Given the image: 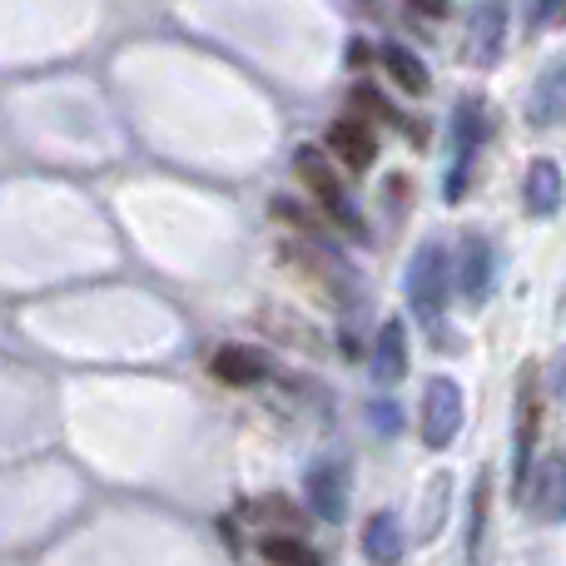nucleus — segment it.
I'll return each instance as SVG.
<instances>
[{"instance_id": "1", "label": "nucleus", "mask_w": 566, "mask_h": 566, "mask_svg": "<svg viewBox=\"0 0 566 566\" xmlns=\"http://www.w3.org/2000/svg\"><path fill=\"white\" fill-rule=\"evenodd\" d=\"M293 169H298V179L308 185V195L318 199V205L328 209L343 229H353V234H358V209H353L348 189H343L338 169L328 165V155H323V149H313V145H303L298 155H293Z\"/></svg>"}, {"instance_id": "2", "label": "nucleus", "mask_w": 566, "mask_h": 566, "mask_svg": "<svg viewBox=\"0 0 566 566\" xmlns=\"http://www.w3.org/2000/svg\"><path fill=\"white\" fill-rule=\"evenodd\" d=\"M448 283H452L448 249H442L438 239H428V244L412 254V264H408V298H412V308H418L422 318H438L442 303H448Z\"/></svg>"}, {"instance_id": "3", "label": "nucleus", "mask_w": 566, "mask_h": 566, "mask_svg": "<svg viewBox=\"0 0 566 566\" xmlns=\"http://www.w3.org/2000/svg\"><path fill=\"white\" fill-rule=\"evenodd\" d=\"M422 442L428 448H452L462 432V388L452 378H428V388H422Z\"/></svg>"}, {"instance_id": "4", "label": "nucleus", "mask_w": 566, "mask_h": 566, "mask_svg": "<svg viewBox=\"0 0 566 566\" xmlns=\"http://www.w3.org/2000/svg\"><path fill=\"white\" fill-rule=\"evenodd\" d=\"M478 145H482V99H462L458 115H452V175H448V199L458 205L468 195V175H472V159H478Z\"/></svg>"}, {"instance_id": "5", "label": "nucleus", "mask_w": 566, "mask_h": 566, "mask_svg": "<svg viewBox=\"0 0 566 566\" xmlns=\"http://www.w3.org/2000/svg\"><path fill=\"white\" fill-rule=\"evenodd\" d=\"M537 428H542V402H537V382L532 368L522 373V392H517V458H512V492L527 497L532 492V448H537Z\"/></svg>"}, {"instance_id": "6", "label": "nucleus", "mask_w": 566, "mask_h": 566, "mask_svg": "<svg viewBox=\"0 0 566 566\" xmlns=\"http://www.w3.org/2000/svg\"><path fill=\"white\" fill-rule=\"evenodd\" d=\"M303 488H308V507L323 522H343V512H348V472H343V462H313Z\"/></svg>"}, {"instance_id": "7", "label": "nucleus", "mask_w": 566, "mask_h": 566, "mask_svg": "<svg viewBox=\"0 0 566 566\" xmlns=\"http://www.w3.org/2000/svg\"><path fill=\"white\" fill-rule=\"evenodd\" d=\"M502 35H507V6H502V0H478V10H472V35H468L472 65H492V60L502 55Z\"/></svg>"}, {"instance_id": "8", "label": "nucleus", "mask_w": 566, "mask_h": 566, "mask_svg": "<svg viewBox=\"0 0 566 566\" xmlns=\"http://www.w3.org/2000/svg\"><path fill=\"white\" fill-rule=\"evenodd\" d=\"M527 119L537 129H552V125H562V119H566V60H552V65L537 75Z\"/></svg>"}, {"instance_id": "9", "label": "nucleus", "mask_w": 566, "mask_h": 566, "mask_svg": "<svg viewBox=\"0 0 566 566\" xmlns=\"http://www.w3.org/2000/svg\"><path fill=\"white\" fill-rule=\"evenodd\" d=\"M402 378H408V328L398 318H388L378 328V343H373V382L392 388Z\"/></svg>"}, {"instance_id": "10", "label": "nucleus", "mask_w": 566, "mask_h": 566, "mask_svg": "<svg viewBox=\"0 0 566 566\" xmlns=\"http://www.w3.org/2000/svg\"><path fill=\"white\" fill-rule=\"evenodd\" d=\"M458 289L468 303H482L492 289V244L482 234H468L458 249Z\"/></svg>"}, {"instance_id": "11", "label": "nucleus", "mask_w": 566, "mask_h": 566, "mask_svg": "<svg viewBox=\"0 0 566 566\" xmlns=\"http://www.w3.org/2000/svg\"><path fill=\"white\" fill-rule=\"evenodd\" d=\"M522 195H527V209H532V214H537V219H552V214L562 209V169L552 165V159H532Z\"/></svg>"}, {"instance_id": "12", "label": "nucleus", "mask_w": 566, "mask_h": 566, "mask_svg": "<svg viewBox=\"0 0 566 566\" xmlns=\"http://www.w3.org/2000/svg\"><path fill=\"white\" fill-rule=\"evenodd\" d=\"M328 149L348 169H368L373 159H378V139H373V129H363L358 119H338V125L328 129Z\"/></svg>"}, {"instance_id": "13", "label": "nucleus", "mask_w": 566, "mask_h": 566, "mask_svg": "<svg viewBox=\"0 0 566 566\" xmlns=\"http://www.w3.org/2000/svg\"><path fill=\"white\" fill-rule=\"evenodd\" d=\"M209 373H214L219 382H229V388H254V382L264 378V358H259L254 348L229 343V348H219L214 358H209Z\"/></svg>"}, {"instance_id": "14", "label": "nucleus", "mask_w": 566, "mask_h": 566, "mask_svg": "<svg viewBox=\"0 0 566 566\" xmlns=\"http://www.w3.org/2000/svg\"><path fill=\"white\" fill-rule=\"evenodd\" d=\"M363 557L373 566H398L402 562V527L392 512H378V517H368V527H363Z\"/></svg>"}, {"instance_id": "15", "label": "nucleus", "mask_w": 566, "mask_h": 566, "mask_svg": "<svg viewBox=\"0 0 566 566\" xmlns=\"http://www.w3.org/2000/svg\"><path fill=\"white\" fill-rule=\"evenodd\" d=\"M532 502H537V512H542L547 522L566 517V458L542 462V472H537V492H532Z\"/></svg>"}, {"instance_id": "16", "label": "nucleus", "mask_w": 566, "mask_h": 566, "mask_svg": "<svg viewBox=\"0 0 566 566\" xmlns=\"http://www.w3.org/2000/svg\"><path fill=\"white\" fill-rule=\"evenodd\" d=\"M259 557L269 566H323L318 552L303 537H293V532H269V537H259Z\"/></svg>"}, {"instance_id": "17", "label": "nucleus", "mask_w": 566, "mask_h": 566, "mask_svg": "<svg viewBox=\"0 0 566 566\" xmlns=\"http://www.w3.org/2000/svg\"><path fill=\"white\" fill-rule=\"evenodd\" d=\"M382 60H388V75L398 80V85L408 90V95H422V90L432 85L428 65H422V60L412 55V50H402V45H388V50H382Z\"/></svg>"}, {"instance_id": "18", "label": "nucleus", "mask_w": 566, "mask_h": 566, "mask_svg": "<svg viewBox=\"0 0 566 566\" xmlns=\"http://www.w3.org/2000/svg\"><path fill=\"white\" fill-rule=\"evenodd\" d=\"M249 517H254V522H283L293 537H298V527H303L298 507H293L289 497H264V502H254V507H249Z\"/></svg>"}, {"instance_id": "19", "label": "nucleus", "mask_w": 566, "mask_h": 566, "mask_svg": "<svg viewBox=\"0 0 566 566\" xmlns=\"http://www.w3.org/2000/svg\"><path fill=\"white\" fill-rule=\"evenodd\" d=\"M566 25V0H537L532 6V30H557Z\"/></svg>"}, {"instance_id": "20", "label": "nucleus", "mask_w": 566, "mask_h": 566, "mask_svg": "<svg viewBox=\"0 0 566 566\" xmlns=\"http://www.w3.org/2000/svg\"><path fill=\"white\" fill-rule=\"evenodd\" d=\"M353 99H358V105L368 109V115H388V99H382L373 85H358V90H353Z\"/></svg>"}]
</instances>
